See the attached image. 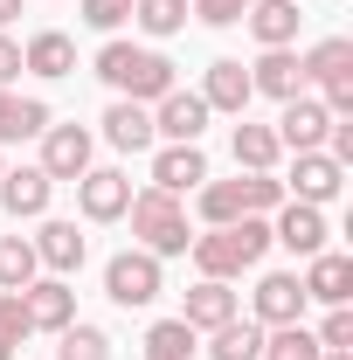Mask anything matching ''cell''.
<instances>
[{
	"label": "cell",
	"mask_w": 353,
	"mask_h": 360,
	"mask_svg": "<svg viewBox=\"0 0 353 360\" xmlns=\"http://www.w3.org/2000/svg\"><path fill=\"white\" fill-rule=\"evenodd\" d=\"M187 257L201 277H222V284H236L243 270H257L270 257V215H243V222L229 229H208V236H194L187 243Z\"/></svg>",
	"instance_id": "6da1fadb"
},
{
	"label": "cell",
	"mask_w": 353,
	"mask_h": 360,
	"mask_svg": "<svg viewBox=\"0 0 353 360\" xmlns=\"http://www.w3.org/2000/svg\"><path fill=\"white\" fill-rule=\"evenodd\" d=\"M97 77L118 90V97H132V104H160V97H167V90L180 84V77H174V63H167L160 49L118 42V35L97 49Z\"/></svg>",
	"instance_id": "7a4b0ae2"
},
{
	"label": "cell",
	"mask_w": 353,
	"mask_h": 360,
	"mask_svg": "<svg viewBox=\"0 0 353 360\" xmlns=\"http://www.w3.org/2000/svg\"><path fill=\"white\" fill-rule=\"evenodd\" d=\"M125 222H132V243L146 250V257H160V264H167V257H187V243H194L180 194H160V187H132Z\"/></svg>",
	"instance_id": "3957f363"
},
{
	"label": "cell",
	"mask_w": 353,
	"mask_h": 360,
	"mask_svg": "<svg viewBox=\"0 0 353 360\" xmlns=\"http://www.w3.org/2000/svg\"><path fill=\"white\" fill-rule=\"evenodd\" d=\"M167 291V270H160V257H146V250H118L111 264H104V298L111 305H125V312H146L153 298Z\"/></svg>",
	"instance_id": "277c9868"
},
{
	"label": "cell",
	"mask_w": 353,
	"mask_h": 360,
	"mask_svg": "<svg viewBox=\"0 0 353 360\" xmlns=\"http://www.w3.org/2000/svg\"><path fill=\"white\" fill-rule=\"evenodd\" d=\"M90 160H97V132H90V125H49L35 167H42L49 180H70V187H77V180L90 174Z\"/></svg>",
	"instance_id": "5b68a950"
},
{
	"label": "cell",
	"mask_w": 353,
	"mask_h": 360,
	"mask_svg": "<svg viewBox=\"0 0 353 360\" xmlns=\"http://www.w3.org/2000/svg\"><path fill=\"white\" fill-rule=\"evenodd\" d=\"M208 118H215V111L201 104V90H180L174 84L160 104H153V139H160V146H201Z\"/></svg>",
	"instance_id": "8992f818"
},
{
	"label": "cell",
	"mask_w": 353,
	"mask_h": 360,
	"mask_svg": "<svg viewBox=\"0 0 353 360\" xmlns=\"http://www.w3.org/2000/svg\"><path fill=\"white\" fill-rule=\"evenodd\" d=\"M305 284H298V270H264V277H257V291H250V319H257V326H298V319H305Z\"/></svg>",
	"instance_id": "52a82bcc"
},
{
	"label": "cell",
	"mask_w": 353,
	"mask_h": 360,
	"mask_svg": "<svg viewBox=\"0 0 353 360\" xmlns=\"http://www.w3.org/2000/svg\"><path fill=\"white\" fill-rule=\"evenodd\" d=\"M77 208H84V222H125V208H132V174L125 167H90L77 180Z\"/></svg>",
	"instance_id": "ba28073f"
},
{
	"label": "cell",
	"mask_w": 353,
	"mask_h": 360,
	"mask_svg": "<svg viewBox=\"0 0 353 360\" xmlns=\"http://www.w3.org/2000/svg\"><path fill=\"white\" fill-rule=\"evenodd\" d=\"M326 125H333V111H326L312 90H298V97H284V111H277L270 132H277L284 153H319V146H326Z\"/></svg>",
	"instance_id": "9c48e42d"
},
{
	"label": "cell",
	"mask_w": 353,
	"mask_h": 360,
	"mask_svg": "<svg viewBox=\"0 0 353 360\" xmlns=\"http://www.w3.org/2000/svg\"><path fill=\"white\" fill-rule=\"evenodd\" d=\"M326 236H333V222H326V208H312V201H284V208L270 215V243H284L291 257H319Z\"/></svg>",
	"instance_id": "30bf717a"
},
{
	"label": "cell",
	"mask_w": 353,
	"mask_h": 360,
	"mask_svg": "<svg viewBox=\"0 0 353 360\" xmlns=\"http://www.w3.org/2000/svg\"><path fill=\"white\" fill-rule=\"evenodd\" d=\"M35 243V264L49 270V277H77L90 257V236H77V222H56V215H42V229L28 236Z\"/></svg>",
	"instance_id": "8fae6325"
},
{
	"label": "cell",
	"mask_w": 353,
	"mask_h": 360,
	"mask_svg": "<svg viewBox=\"0 0 353 360\" xmlns=\"http://www.w3.org/2000/svg\"><path fill=\"white\" fill-rule=\"evenodd\" d=\"M340 187H347V167H333L326 153H291L284 201H312V208H326V201H340Z\"/></svg>",
	"instance_id": "7c38bea8"
},
{
	"label": "cell",
	"mask_w": 353,
	"mask_h": 360,
	"mask_svg": "<svg viewBox=\"0 0 353 360\" xmlns=\"http://www.w3.org/2000/svg\"><path fill=\"white\" fill-rule=\"evenodd\" d=\"M250 63H236V56H222V63H208V77H201V104L208 111H222V118H250Z\"/></svg>",
	"instance_id": "4fadbf2b"
},
{
	"label": "cell",
	"mask_w": 353,
	"mask_h": 360,
	"mask_svg": "<svg viewBox=\"0 0 353 360\" xmlns=\"http://www.w3.org/2000/svg\"><path fill=\"white\" fill-rule=\"evenodd\" d=\"M21 312H28V326L35 333H63L70 319H77V291H70V277H35L28 291H21Z\"/></svg>",
	"instance_id": "5bb4252c"
},
{
	"label": "cell",
	"mask_w": 353,
	"mask_h": 360,
	"mask_svg": "<svg viewBox=\"0 0 353 360\" xmlns=\"http://www.w3.org/2000/svg\"><path fill=\"white\" fill-rule=\"evenodd\" d=\"M49 194H56V180H49L42 167H7V174H0V208H7L14 222H42Z\"/></svg>",
	"instance_id": "9a60e30c"
},
{
	"label": "cell",
	"mask_w": 353,
	"mask_h": 360,
	"mask_svg": "<svg viewBox=\"0 0 353 360\" xmlns=\"http://www.w3.org/2000/svg\"><path fill=\"white\" fill-rule=\"evenodd\" d=\"M97 132L111 153H153L160 139H153V104H132V97H118L104 118H97Z\"/></svg>",
	"instance_id": "2e32d148"
},
{
	"label": "cell",
	"mask_w": 353,
	"mask_h": 360,
	"mask_svg": "<svg viewBox=\"0 0 353 360\" xmlns=\"http://www.w3.org/2000/svg\"><path fill=\"white\" fill-rule=\"evenodd\" d=\"M208 180V153L201 146H153V180L146 187H160V194H194Z\"/></svg>",
	"instance_id": "e0dca14e"
},
{
	"label": "cell",
	"mask_w": 353,
	"mask_h": 360,
	"mask_svg": "<svg viewBox=\"0 0 353 360\" xmlns=\"http://www.w3.org/2000/svg\"><path fill=\"white\" fill-rule=\"evenodd\" d=\"M305 298L312 305H347L353 298V257H340V250H319V257H305Z\"/></svg>",
	"instance_id": "ac0fdd59"
},
{
	"label": "cell",
	"mask_w": 353,
	"mask_h": 360,
	"mask_svg": "<svg viewBox=\"0 0 353 360\" xmlns=\"http://www.w3.org/2000/svg\"><path fill=\"white\" fill-rule=\"evenodd\" d=\"M21 70H28V77H49V84H56V77H77V42H70L63 28H35V35L21 42Z\"/></svg>",
	"instance_id": "d6986e66"
},
{
	"label": "cell",
	"mask_w": 353,
	"mask_h": 360,
	"mask_svg": "<svg viewBox=\"0 0 353 360\" xmlns=\"http://www.w3.org/2000/svg\"><path fill=\"white\" fill-rule=\"evenodd\" d=\"M243 21H250L257 49H291L305 14H298V0H250V7H243Z\"/></svg>",
	"instance_id": "ffe728a7"
},
{
	"label": "cell",
	"mask_w": 353,
	"mask_h": 360,
	"mask_svg": "<svg viewBox=\"0 0 353 360\" xmlns=\"http://www.w3.org/2000/svg\"><path fill=\"white\" fill-rule=\"evenodd\" d=\"M236 312H243V298H236L222 277H201V284L187 291V305H180V319H187L194 333H215V326H229Z\"/></svg>",
	"instance_id": "44dd1931"
},
{
	"label": "cell",
	"mask_w": 353,
	"mask_h": 360,
	"mask_svg": "<svg viewBox=\"0 0 353 360\" xmlns=\"http://www.w3.org/2000/svg\"><path fill=\"white\" fill-rule=\"evenodd\" d=\"M250 90H257V97H277V104H284V97H298V90H305L298 56H291V49H264V56L250 63Z\"/></svg>",
	"instance_id": "7402d4cb"
},
{
	"label": "cell",
	"mask_w": 353,
	"mask_h": 360,
	"mask_svg": "<svg viewBox=\"0 0 353 360\" xmlns=\"http://www.w3.org/2000/svg\"><path fill=\"white\" fill-rule=\"evenodd\" d=\"M298 70H305V84H353V42L347 35H326V42H312L305 56H298Z\"/></svg>",
	"instance_id": "603a6c76"
},
{
	"label": "cell",
	"mask_w": 353,
	"mask_h": 360,
	"mask_svg": "<svg viewBox=\"0 0 353 360\" xmlns=\"http://www.w3.org/2000/svg\"><path fill=\"white\" fill-rule=\"evenodd\" d=\"M229 153H236V167H243V174H277V160H284L277 132H270V125H250V118H236Z\"/></svg>",
	"instance_id": "cb8c5ba5"
},
{
	"label": "cell",
	"mask_w": 353,
	"mask_h": 360,
	"mask_svg": "<svg viewBox=\"0 0 353 360\" xmlns=\"http://www.w3.org/2000/svg\"><path fill=\"white\" fill-rule=\"evenodd\" d=\"M208 360H264V326L236 312L229 326H215V333H208Z\"/></svg>",
	"instance_id": "d4e9b609"
},
{
	"label": "cell",
	"mask_w": 353,
	"mask_h": 360,
	"mask_svg": "<svg viewBox=\"0 0 353 360\" xmlns=\"http://www.w3.org/2000/svg\"><path fill=\"white\" fill-rule=\"evenodd\" d=\"M194 215H201V222L208 229H229V222H243V194H236V180H201V187H194Z\"/></svg>",
	"instance_id": "484cf974"
},
{
	"label": "cell",
	"mask_w": 353,
	"mask_h": 360,
	"mask_svg": "<svg viewBox=\"0 0 353 360\" xmlns=\"http://www.w3.org/2000/svg\"><path fill=\"white\" fill-rule=\"evenodd\" d=\"M194 347H201V333L187 319H153L146 326V360H194Z\"/></svg>",
	"instance_id": "4316f807"
},
{
	"label": "cell",
	"mask_w": 353,
	"mask_h": 360,
	"mask_svg": "<svg viewBox=\"0 0 353 360\" xmlns=\"http://www.w3.org/2000/svg\"><path fill=\"white\" fill-rule=\"evenodd\" d=\"M35 277H42L35 243H28V236H0V291H28Z\"/></svg>",
	"instance_id": "83f0119b"
},
{
	"label": "cell",
	"mask_w": 353,
	"mask_h": 360,
	"mask_svg": "<svg viewBox=\"0 0 353 360\" xmlns=\"http://www.w3.org/2000/svg\"><path fill=\"white\" fill-rule=\"evenodd\" d=\"M56 360H111V340H104V326H90V319H70V326L56 333Z\"/></svg>",
	"instance_id": "f1b7e54d"
},
{
	"label": "cell",
	"mask_w": 353,
	"mask_h": 360,
	"mask_svg": "<svg viewBox=\"0 0 353 360\" xmlns=\"http://www.w3.org/2000/svg\"><path fill=\"white\" fill-rule=\"evenodd\" d=\"M132 21H139V35L167 42V35L187 28V0H132Z\"/></svg>",
	"instance_id": "f546056e"
},
{
	"label": "cell",
	"mask_w": 353,
	"mask_h": 360,
	"mask_svg": "<svg viewBox=\"0 0 353 360\" xmlns=\"http://www.w3.org/2000/svg\"><path fill=\"white\" fill-rule=\"evenodd\" d=\"M326 347L312 340V326L298 319V326H270L264 333V360H319Z\"/></svg>",
	"instance_id": "4dcf8cb0"
},
{
	"label": "cell",
	"mask_w": 353,
	"mask_h": 360,
	"mask_svg": "<svg viewBox=\"0 0 353 360\" xmlns=\"http://www.w3.org/2000/svg\"><path fill=\"white\" fill-rule=\"evenodd\" d=\"M236 194H243V215H277L284 208V180L277 174H236Z\"/></svg>",
	"instance_id": "1f68e13d"
},
{
	"label": "cell",
	"mask_w": 353,
	"mask_h": 360,
	"mask_svg": "<svg viewBox=\"0 0 353 360\" xmlns=\"http://www.w3.org/2000/svg\"><path fill=\"white\" fill-rule=\"evenodd\" d=\"M49 125H56V111H49L42 97H14V118H7V146H14V139H42Z\"/></svg>",
	"instance_id": "d6a6232c"
},
{
	"label": "cell",
	"mask_w": 353,
	"mask_h": 360,
	"mask_svg": "<svg viewBox=\"0 0 353 360\" xmlns=\"http://www.w3.org/2000/svg\"><path fill=\"white\" fill-rule=\"evenodd\" d=\"M326 354H353V305H326V319H319V333H312Z\"/></svg>",
	"instance_id": "836d02e7"
},
{
	"label": "cell",
	"mask_w": 353,
	"mask_h": 360,
	"mask_svg": "<svg viewBox=\"0 0 353 360\" xmlns=\"http://www.w3.org/2000/svg\"><path fill=\"white\" fill-rule=\"evenodd\" d=\"M132 21V0H84V28H97V35H118Z\"/></svg>",
	"instance_id": "e575fe53"
},
{
	"label": "cell",
	"mask_w": 353,
	"mask_h": 360,
	"mask_svg": "<svg viewBox=\"0 0 353 360\" xmlns=\"http://www.w3.org/2000/svg\"><path fill=\"white\" fill-rule=\"evenodd\" d=\"M243 7H250V0H187V14H194L201 28H236Z\"/></svg>",
	"instance_id": "d590c367"
},
{
	"label": "cell",
	"mask_w": 353,
	"mask_h": 360,
	"mask_svg": "<svg viewBox=\"0 0 353 360\" xmlns=\"http://www.w3.org/2000/svg\"><path fill=\"white\" fill-rule=\"evenodd\" d=\"M0 333H14V340H35V326L21 312V291H0Z\"/></svg>",
	"instance_id": "8d00e7d4"
},
{
	"label": "cell",
	"mask_w": 353,
	"mask_h": 360,
	"mask_svg": "<svg viewBox=\"0 0 353 360\" xmlns=\"http://www.w3.org/2000/svg\"><path fill=\"white\" fill-rule=\"evenodd\" d=\"M14 77H21V42H14V35H0V90L14 84Z\"/></svg>",
	"instance_id": "74e56055"
},
{
	"label": "cell",
	"mask_w": 353,
	"mask_h": 360,
	"mask_svg": "<svg viewBox=\"0 0 353 360\" xmlns=\"http://www.w3.org/2000/svg\"><path fill=\"white\" fill-rule=\"evenodd\" d=\"M7 118H14V90H0V146H7Z\"/></svg>",
	"instance_id": "f35d334b"
},
{
	"label": "cell",
	"mask_w": 353,
	"mask_h": 360,
	"mask_svg": "<svg viewBox=\"0 0 353 360\" xmlns=\"http://www.w3.org/2000/svg\"><path fill=\"white\" fill-rule=\"evenodd\" d=\"M7 21H21V0H0V35H7Z\"/></svg>",
	"instance_id": "ab89813d"
},
{
	"label": "cell",
	"mask_w": 353,
	"mask_h": 360,
	"mask_svg": "<svg viewBox=\"0 0 353 360\" xmlns=\"http://www.w3.org/2000/svg\"><path fill=\"white\" fill-rule=\"evenodd\" d=\"M14 347H21V340H14V333H0V360H14Z\"/></svg>",
	"instance_id": "60d3db41"
},
{
	"label": "cell",
	"mask_w": 353,
	"mask_h": 360,
	"mask_svg": "<svg viewBox=\"0 0 353 360\" xmlns=\"http://www.w3.org/2000/svg\"><path fill=\"white\" fill-rule=\"evenodd\" d=\"M319 360H353V354H319Z\"/></svg>",
	"instance_id": "b9f144b4"
},
{
	"label": "cell",
	"mask_w": 353,
	"mask_h": 360,
	"mask_svg": "<svg viewBox=\"0 0 353 360\" xmlns=\"http://www.w3.org/2000/svg\"><path fill=\"white\" fill-rule=\"evenodd\" d=\"M0 174H7V153H0Z\"/></svg>",
	"instance_id": "7bdbcfd3"
}]
</instances>
